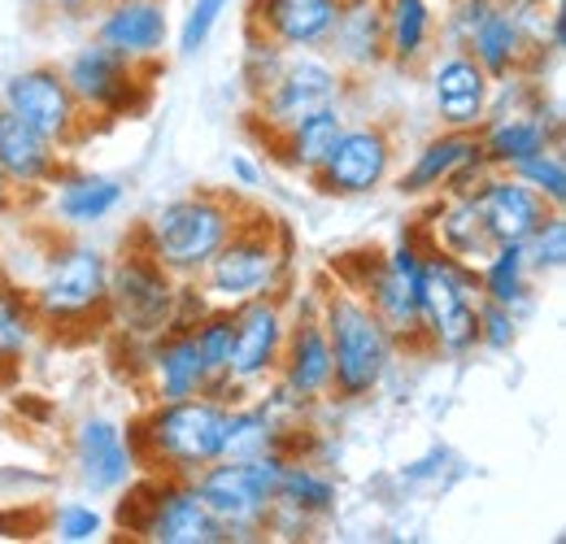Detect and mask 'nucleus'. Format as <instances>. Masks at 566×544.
Here are the masks:
<instances>
[{
    "label": "nucleus",
    "mask_w": 566,
    "mask_h": 544,
    "mask_svg": "<svg viewBox=\"0 0 566 544\" xmlns=\"http://www.w3.org/2000/svg\"><path fill=\"white\" fill-rule=\"evenodd\" d=\"M423 344L444 357H471L480 348V283L475 266H462L427 244L419 283Z\"/></svg>",
    "instance_id": "nucleus-8"
},
{
    "label": "nucleus",
    "mask_w": 566,
    "mask_h": 544,
    "mask_svg": "<svg viewBox=\"0 0 566 544\" xmlns=\"http://www.w3.org/2000/svg\"><path fill=\"white\" fill-rule=\"evenodd\" d=\"M340 501V488L332 471H323L318 462H310L305 453H287L283 462V475L275 483V510H271V523H266V536L271 532H305L310 523L327 519Z\"/></svg>",
    "instance_id": "nucleus-22"
},
{
    "label": "nucleus",
    "mask_w": 566,
    "mask_h": 544,
    "mask_svg": "<svg viewBox=\"0 0 566 544\" xmlns=\"http://www.w3.org/2000/svg\"><path fill=\"white\" fill-rule=\"evenodd\" d=\"M323 53L345 70V74H366V70L384 66V9L379 0H340L336 27L323 44Z\"/></svg>",
    "instance_id": "nucleus-28"
},
{
    "label": "nucleus",
    "mask_w": 566,
    "mask_h": 544,
    "mask_svg": "<svg viewBox=\"0 0 566 544\" xmlns=\"http://www.w3.org/2000/svg\"><path fill=\"white\" fill-rule=\"evenodd\" d=\"M475 283H480V301H493L505 310H527L532 301V271L523 258V244H493V253L475 266Z\"/></svg>",
    "instance_id": "nucleus-33"
},
{
    "label": "nucleus",
    "mask_w": 566,
    "mask_h": 544,
    "mask_svg": "<svg viewBox=\"0 0 566 544\" xmlns=\"http://www.w3.org/2000/svg\"><path fill=\"white\" fill-rule=\"evenodd\" d=\"M40 341V318L27 301V287L13 279H0V366L22 362Z\"/></svg>",
    "instance_id": "nucleus-34"
},
{
    "label": "nucleus",
    "mask_w": 566,
    "mask_h": 544,
    "mask_svg": "<svg viewBox=\"0 0 566 544\" xmlns=\"http://www.w3.org/2000/svg\"><path fill=\"white\" fill-rule=\"evenodd\" d=\"M0 170L18 197H31V192H44L66 170V161L53 139H44L35 127H27L18 114L0 105Z\"/></svg>",
    "instance_id": "nucleus-27"
},
{
    "label": "nucleus",
    "mask_w": 566,
    "mask_h": 544,
    "mask_svg": "<svg viewBox=\"0 0 566 544\" xmlns=\"http://www.w3.org/2000/svg\"><path fill=\"white\" fill-rule=\"evenodd\" d=\"M283 62H287V49H280L275 40H266L258 31H249L244 35V62H240V79H244L249 96L266 92L275 83V74L283 70Z\"/></svg>",
    "instance_id": "nucleus-38"
},
{
    "label": "nucleus",
    "mask_w": 566,
    "mask_h": 544,
    "mask_svg": "<svg viewBox=\"0 0 566 544\" xmlns=\"http://www.w3.org/2000/svg\"><path fill=\"white\" fill-rule=\"evenodd\" d=\"M345 123H349L345 105H327V109H318V114L292 123L280 139H271V153L280 157L287 170L314 179V170H318V166L327 161V153L336 148V139H340V132H345Z\"/></svg>",
    "instance_id": "nucleus-30"
},
{
    "label": "nucleus",
    "mask_w": 566,
    "mask_h": 544,
    "mask_svg": "<svg viewBox=\"0 0 566 544\" xmlns=\"http://www.w3.org/2000/svg\"><path fill=\"white\" fill-rule=\"evenodd\" d=\"M0 105L9 114H18L27 127H35L44 139H53L62 153L74 148L87 132V114L78 109L74 92L62 79V66H27L4 79L0 87Z\"/></svg>",
    "instance_id": "nucleus-13"
},
{
    "label": "nucleus",
    "mask_w": 566,
    "mask_h": 544,
    "mask_svg": "<svg viewBox=\"0 0 566 544\" xmlns=\"http://www.w3.org/2000/svg\"><path fill=\"white\" fill-rule=\"evenodd\" d=\"M240 205L222 192H188L157 205L136 231V244L175 279H201L210 258L240 222Z\"/></svg>",
    "instance_id": "nucleus-4"
},
{
    "label": "nucleus",
    "mask_w": 566,
    "mask_h": 544,
    "mask_svg": "<svg viewBox=\"0 0 566 544\" xmlns=\"http://www.w3.org/2000/svg\"><path fill=\"white\" fill-rule=\"evenodd\" d=\"M427 101H431V114L440 127L475 132L489 114L493 79L484 74V66L471 53L449 49V53L431 57V66H427Z\"/></svg>",
    "instance_id": "nucleus-18"
},
{
    "label": "nucleus",
    "mask_w": 566,
    "mask_h": 544,
    "mask_svg": "<svg viewBox=\"0 0 566 544\" xmlns=\"http://www.w3.org/2000/svg\"><path fill=\"white\" fill-rule=\"evenodd\" d=\"M27 301L40 327H83L92 318H105L109 258L87 240L53 244L35 279L27 283Z\"/></svg>",
    "instance_id": "nucleus-5"
},
{
    "label": "nucleus",
    "mask_w": 566,
    "mask_h": 544,
    "mask_svg": "<svg viewBox=\"0 0 566 544\" xmlns=\"http://www.w3.org/2000/svg\"><path fill=\"white\" fill-rule=\"evenodd\" d=\"M71 467L83 492L92 496H118L140 475V458L132 449V436L109 414H87L71 436Z\"/></svg>",
    "instance_id": "nucleus-16"
},
{
    "label": "nucleus",
    "mask_w": 566,
    "mask_h": 544,
    "mask_svg": "<svg viewBox=\"0 0 566 544\" xmlns=\"http://www.w3.org/2000/svg\"><path fill=\"white\" fill-rule=\"evenodd\" d=\"M545 4H549V9H563L566 0H545Z\"/></svg>",
    "instance_id": "nucleus-45"
},
{
    "label": "nucleus",
    "mask_w": 566,
    "mask_h": 544,
    "mask_svg": "<svg viewBox=\"0 0 566 544\" xmlns=\"http://www.w3.org/2000/svg\"><path fill=\"white\" fill-rule=\"evenodd\" d=\"M118 527L148 544H227V532L218 527L206 501L197 496L192 479L148 475L132 479L123 492Z\"/></svg>",
    "instance_id": "nucleus-7"
},
{
    "label": "nucleus",
    "mask_w": 566,
    "mask_h": 544,
    "mask_svg": "<svg viewBox=\"0 0 566 544\" xmlns=\"http://www.w3.org/2000/svg\"><path fill=\"white\" fill-rule=\"evenodd\" d=\"M318 323L332 348V397L345 406L370 401L397 366V353H401L397 336L345 283L332 292H318Z\"/></svg>",
    "instance_id": "nucleus-1"
},
{
    "label": "nucleus",
    "mask_w": 566,
    "mask_h": 544,
    "mask_svg": "<svg viewBox=\"0 0 566 544\" xmlns=\"http://www.w3.org/2000/svg\"><path fill=\"white\" fill-rule=\"evenodd\" d=\"M510 175H518L532 192H541L545 205H554V209H563L566 205V157H563V144L558 148H545V153H536V157H527L523 166H514Z\"/></svg>",
    "instance_id": "nucleus-37"
},
{
    "label": "nucleus",
    "mask_w": 566,
    "mask_h": 544,
    "mask_svg": "<svg viewBox=\"0 0 566 544\" xmlns=\"http://www.w3.org/2000/svg\"><path fill=\"white\" fill-rule=\"evenodd\" d=\"M275 379L305 409L323 406L332 397V348H327V332L318 323V296L310 301L305 314H287V336H283Z\"/></svg>",
    "instance_id": "nucleus-20"
},
{
    "label": "nucleus",
    "mask_w": 566,
    "mask_h": 544,
    "mask_svg": "<svg viewBox=\"0 0 566 544\" xmlns=\"http://www.w3.org/2000/svg\"><path fill=\"white\" fill-rule=\"evenodd\" d=\"M235 318V348L227 366V397L240 401L275 379L280 370L283 336H287V305L283 296H258L231 310Z\"/></svg>",
    "instance_id": "nucleus-15"
},
{
    "label": "nucleus",
    "mask_w": 566,
    "mask_h": 544,
    "mask_svg": "<svg viewBox=\"0 0 566 544\" xmlns=\"http://www.w3.org/2000/svg\"><path fill=\"white\" fill-rule=\"evenodd\" d=\"M419 231L427 236L431 249H440L444 258H453L462 266H480L493 253V240L484 231L475 192H440V197H431V209H427Z\"/></svg>",
    "instance_id": "nucleus-26"
},
{
    "label": "nucleus",
    "mask_w": 566,
    "mask_h": 544,
    "mask_svg": "<svg viewBox=\"0 0 566 544\" xmlns=\"http://www.w3.org/2000/svg\"><path fill=\"white\" fill-rule=\"evenodd\" d=\"M392 161H397V144L384 123H345L336 148L327 153V161L314 170L310 184L323 197H340V201L370 197L392 179Z\"/></svg>",
    "instance_id": "nucleus-14"
},
{
    "label": "nucleus",
    "mask_w": 566,
    "mask_h": 544,
    "mask_svg": "<svg viewBox=\"0 0 566 544\" xmlns=\"http://www.w3.org/2000/svg\"><path fill=\"white\" fill-rule=\"evenodd\" d=\"M123 201H127V184L114 175H101V170H71L66 166L49 184V213L66 231H87V227L109 222L123 209Z\"/></svg>",
    "instance_id": "nucleus-25"
},
{
    "label": "nucleus",
    "mask_w": 566,
    "mask_h": 544,
    "mask_svg": "<svg viewBox=\"0 0 566 544\" xmlns=\"http://www.w3.org/2000/svg\"><path fill=\"white\" fill-rule=\"evenodd\" d=\"M231 179H235L240 188H258V184H262V170H258L244 153H235V157H231Z\"/></svg>",
    "instance_id": "nucleus-42"
},
{
    "label": "nucleus",
    "mask_w": 566,
    "mask_h": 544,
    "mask_svg": "<svg viewBox=\"0 0 566 544\" xmlns=\"http://www.w3.org/2000/svg\"><path fill=\"white\" fill-rule=\"evenodd\" d=\"M175 287L179 279L161 271L140 244L132 240V249H123L118 262H109V301H105V318L127 336V341H157L161 332H170V314H175Z\"/></svg>",
    "instance_id": "nucleus-10"
},
{
    "label": "nucleus",
    "mask_w": 566,
    "mask_h": 544,
    "mask_svg": "<svg viewBox=\"0 0 566 544\" xmlns=\"http://www.w3.org/2000/svg\"><path fill=\"white\" fill-rule=\"evenodd\" d=\"M53 536L62 544H92L105 536V514L87 501H66L53 510Z\"/></svg>",
    "instance_id": "nucleus-40"
},
{
    "label": "nucleus",
    "mask_w": 566,
    "mask_h": 544,
    "mask_svg": "<svg viewBox=\"0 0 566 544\" xmlns=\"http://www.w3.org/2000/svg\"><path fill=\"white\" fill-rule=\"evenodd\" d=\"M92 40L132 66L157 70L170 49V9L166 0H105L92 13Z\"/></svg>",
    "instance_id": "nucleus-17"
},
{
    "label": "nucleus",
    "mask_w": 566,
    "mask_h": 544,
    "mask_svg": "<svg viewBox=\"0 0 566 544\" xmlns=\"http://www.w3.org/2000/svg\"><path fill=\"white\" fill-rule=\"evenodd\" d=\"M489 170L493 166L484 161L475 132L440 127L436 136L415 148V157L397 175V192L410 201H431L440 192H475L489 179Z\"/></svg>",
    "instance_id": "nucleus-12"
},
{
    "label": "nucleus",
    "mask_w": 566,
    "mask_h": 544,
    "mask_svg": "<svg viewBox=\"0 0 566 544\" xmlns=\"http://www.w3.org/2000/svg\"><path fill=\"white\" fill-rule=\"evenodd\" d=\"M227 9H231V0H192L188 13H184V22H179L175 53H179V57H197V53L210 44V35L218 31V22H222Z\"/></svg>",
    "instance_id": "nucleus-39"
},
{
    "label": "nucleus",
    "mask_w": 566,
    "mask_h": 544,
    "mask_svg": "<svg viewBox=\"0 0 566 544\" xmlns=\"http://www.w3.org/2000/svg\"><path fill=\"white\" fill-rule=\"evenodd\" d=\"M13 205H18V192H13V184H9V179H4V170H0V218H4Z\"/></svg>",
    "instance_id": "nucleus-44"
},
{
    "label": "nucleus",
    "mask_w": 566,
    "mask_h": 544,
    "mask_svg": "<svg viewBox=\"0 0 566 544\" xmlns=\"http://www.w3.org/2000/svg\"><path fill=\"white\" fill-rule=\"evenodd\" d=\"M283 449L292 453V431L262 401H231L227 406V431H222V458H258Z\"/></svg>",
    "instance_id": "nucleus-32"
},
{
    "label": "nucleus",
    "mask_w": 566,
    "mask_h": 544,
    "mask_svg": "<svg viewBox=\"0 0 566 544\" xmlns=\"http://www.w3.org/2000/svg\"><path fill=\"white\" fill-rule=\"evenodd\" d=\"M49 4H53L62 18H74V22H78V18H92L105 0H49Z\"/></svg>",
    "instance_id": "nucleus-43"
},
{
    "label": "nucleus",
    "mask_w": 566,
    "mask_h": 544,
    "mask_svg": "<svg viewBox=\"0 0 566 544\" xmlns=\"http://www.w3.org/2000/svg\"><path fill=\"white\" fill-rule=\"evenodd\" d=\"M192 336H197V348H201L206 370H210V397L231 406V397H227V366H231V348H235V318H231V310L210 305L192 323Z\"/></svg>",
    "instance_id": "nucleus-35"
},
{
    "label": "nucleus",
    "mask_w": 566,
    "mask_h": 544,
    "mask_svg": "<svg viewBox=\"0 0 566 544\" xmlns=\"http://www.w3.org/2000/svg\"><path fill=\"white\" fill-rule=\"evenodd\" d=\"M292 271V236L271 213H240L227 244L201 271V292L218 310L249 305L258 296H283V283Z\"/></svg>",
    "instance_id": "nucleus-3"
},
{
    "label": "nucleus",
    "mask_w": 566,
    "mask_h": 544,
    "mask_svg": "<svg viewBox=\"0 0 566 544\" xmlns=\"http://www.w3.org/2000/svg\"><path fill=\"white\" fill-rule=\"evenodd\" d=\"M336 13L340 0H249V31L275 40L287 53H323Z\"/></svg>",
    "instance_id": "nucleus-23"
},
{
    "label": "nucleus",
    "mask_w": 566,
    "mask_h": 544,
    "mask_svg": "<svg viewBox=\"0 0 566 544\" xmlns=\"http://www.w3.org/2000/svg\"><path fill=\"white\" fill-rule=\"evenodd\" d=\"M144 379L153 401H184V397L210 393V370L192 327H170L157 341L144 344Z\"/></svg>",
    "instance_id": "nucleus-21"
},
{
    "label": "nucleus",
    "mask_w": 566,
    "mask_h": 544,
    "mask_svg": "<svg viewBox=\"0 0 566 544\" xmlns=\"http://www.w3.org/2000/svg\"><path fill=\"white\" fill-rule=\"evenodd\" d=\"M523 258H527V271L536 279H554L566 266V213L563 209H549L545 222L523 240Z\"/></svg>",
    "instance_id": "nucleus-36"
},
{
    "label": "nucleus",
    "mask_w": 566,
    "mask_h": 544,
    "mask_svg": "<svg viewBox=\"0 0 566 544\" xmlns=\"http://www.w3.org/2000/svg\"><path fill=\"white\" fill-rule=\"evenodd\" d=\"M462 53H471L489 79H510V74H523L527 62H536L541 57V49L532 44V35L514 22V13L493 0V9L484 13V22L471 31V40H467V49Z\"/></svg>",
    "instance_id": "nucleus-29"
},
{
    "label": "nucleus",
    "mask_w": 566,
    "mask_h": 544,
    "mask_svg": "<svg viewBox=\"0 0 566 544\" xmlns=\"http://www.w3.org/2000/svg\"><path fill=\"white\" fill-rule=\"evenodd\" d=\"M148 74L153 70L123 62L96 40L78 44L62 62V79L87 118H136L148 105Z\"/></svg>",
    "instance_id": "nucleus-11"
},
{
    "label": "nucleus",
    "mask_w": 566,
    "mask_h": 544,
    "mask_svg": "<svg viewBox=\"0 0 566 544\" xmlns=\"http://www.w3.org/2000/svg\"><path fill=\"white\" fill-rule=\"evenodd\" d=\"M349 96V74L336 66L327 53L310 49V53H287L283 70L266 92L253 96V127L262 139H280L292 123L327 109V105H345Z\"/></svg>",
    "instance_id": "nucleus-9"
},
{
    "label": "nucleus",
    "mask_w": 566,
    "mask_h": 544,
    "mask_svg": "<svg viewBox=\"0 0 566 544\" xmlns=\"http://www.w3.org/2000/svg\"><path fill=\"white\" fill-rule=\"evenodd\" d=\"M283 462H287V453L271 449V453H258V458H218L206 471L192 475L197 496L206 501V510L218 519L227 541H258V536H266Z\"/></svg>",
    "instance_id": "nucleus-6"
},
{
    "label": "nucleus",
    "mask_w": 566,
    "mask_h": 544,
    "mask_svg": "<svg viewBox=\"0 0 566 544\" xmlns=\"http://www.w3.org/2000/svg\"><path fill=\"white\" fill-rule=\"evenodd\" d=\"M514 341H518V314L493 301H480V348L510 353Z\"/></svg>",
    "instance_id": "nucleus-41"
},
{
    "label": "nucleus",
    "mask_w": 566,
    "mask_h": 544,
    "mask_svg": "<svg viewBox=\"0 0 566 544\" xmlns=\"http://www.w3.org/2000/svg\"><path fill=\"white\" fill-rule=\"evenodd\" d=\"M384 9V53L392 66H423L436 44L431 0H379Z\"/></svg>",
    "instance_id": "nucleus-31"
},
{
    "label": "nucleus",
    "mask_w": 566,
    "mask_h": 544,
    "mask_svg": "<svg viewBox=\"0 0 566 544\" xmlns=\"http://www.w3.org/2000/svg\"><path fill=\"white\" fill-rule=\"evenodd\" d=\"M222 431H227V401L210 393L184 401H153V409L127 427L140 471L175 479H192L218 462Z\"/></svg>",
    "instance_id": "nucleus-2"
},
{
    "label": "nucleus",
    "mask_w": 566,
    "mask_h": 544,
    "mask_svg": "<svg viewBox=\"0 0 566 544\" xmlns=\"http://www.w3.org/2000/svg\"><path fill=\"white\" fill-rule=\"evenodd\" d=\"M475 205H480V218L493 244H523L554 209L510 170H489V179L475 188Z\"/></svg>",
    "instance_id": "nucleus-24"
},
{
    "label": "nucleus",
    "mask_w": 566,
    "mask_h": 544,
    "mask_svg": "<svg viewBox=\"0 0 566 544\" xmlns=\"http://www.w3.org/2000/svg\"><path fill=\"white\" fill-rule=\"evenodd\" d=\"M340 283L375 310V318L397 336V344H423V318H419V283L392 271L384 253H357V266H340Z\"/></svg>",
    "instance_id": "nucleus-19"
}]
</instances>
